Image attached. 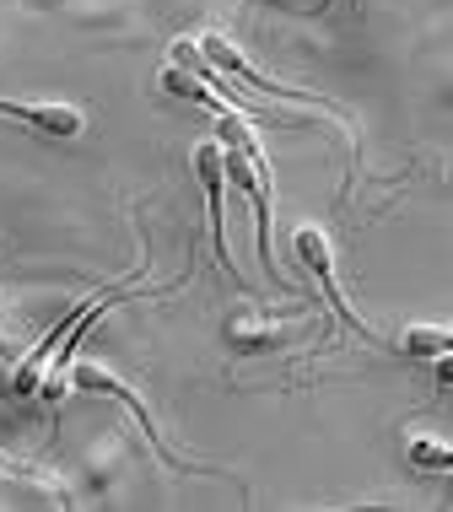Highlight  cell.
I'll list each match as a JSON object with an SVG mask.
<instances>
[{
  "label": "cell",
  "mask_w": 453,
  "mask_h": 512,
  "mask_svg": "<svg viewBox=\"0 0 453 512\" xmlns=\"http://www.w3.org/2000/svg\"><path fill=\"white\" fill-rule=\"evenodd\" d=\"M216 130H222V151H227V184L238 189V195H249L254 205V232H259V259H265L270 281H276V265H270V195H276V173H270L265 151L254 141V124L243 108H227V114H216Z\"/></svg>",
  "instance_id": "cell-1"
},
{
  "label": "cell",
  "mask_w": 453,
  "mask_h": 512,
  "mask_svg": "<svg viewBox=\"0 0 453 512\" xmlns=\"http://www.w3.org/2000/svg\"><path fill=\"white\" fill-rule=\"evenodd\" d=\"M0 469H6V475H17V480L27 475V469H22V459H11V453H6V448H0Z\"/></svg>",
  "instance_id": "cell-10"
},
{
  "label": "cell",
  "mask_w": 453,
  "mask_h": 512,
  "mask_svg": "<svg viewBox=\"0 0 453 512\" xmlns=\"http://www.w3.org/2000/svg\"><path fill=\"white\" fill-rule=\"evenodd\" d=\"M410 464L427 469V475H453V448H448L443 437L416 432V437H410Z\"/></svg>",
  "instance_id": "cell-7"
},
{
  "label": "cell",
  "mask_w": 453,
  "mask_h": 512,
  "mask_svg": "<svg viewBox=\"0 0 453 512\" xmlns=\"http://www.w3.org/2000/svg\"><path fill=\"white\" fill-rule=\"evenodd\" d=\"M0 356H17V351H11V340H6V335H0Z\"/></svg>",
  "instance_id": "cell-11"
},
{
  "label": "cell",
  "mask_w": 453,
  "mask_h": 512,
  "mask_svg": "<svg viewBox=\"0 0 453 512\" xmlns=\"http://www.w3.org/2000/svg\"><path fill=\"white\" fill-rule=\"evenodd\" d=\"M195 173H200V189H205V211H211V243H216V259H222V270H232V254H227V221H222V189H227V151H222V141L195 146Z\"/></svg>",
  "instance_id": "cell-5"
},
{
  "label": "cell",
  "mask_w": 453,
  "mask_h": 512,
  "mask_svg": "<svg viewBox=\"0 0 453 512\" xmlns=\"http://www.w3.org/2000/svg\"><path fill=\"white\" fill-rule=\"evenodd\" d=\"M292 248H297V265H308V275L324 286V302L335 308L340 324H351L356 335L373 340V329H367L362 318L351 313V302H346V292H340V281H335V243H329V232H324V227H297V232H292Z\"/></svg>",
  "instance_id": "cell-3"
},
{
  "label": "cell",
  "mask_w": 453,
  "mask_h": 512,
  "mask_svg": "<svg viewBox=\"0 0 453 512\" xmlns=\"http://www.w3.org/2000/svg\"><path fill=\"white\" fill-rule=\"evenodd\" d=\"M400 351H410V356H443V351H453V329H405L400 335Z\"/></svg>",
  "instance_id": "cell-9"
},
{
  "label": "cell",
  "mask_w": 453,
  "mask_h": 512,
  "mask_svg": "<svg viewBox=\"0 0 453 512\" xmlns=\"http://www.w3.org/2000/svg\"><path fill=\"white\" fill-rule=\"evenodd\" d=\"M227 340L238 345V351H270V345H281V324H259V318H232L227 324Z\"/></svg>",
  "instance_id": "cell-8"
},
{
  "label": "cell",
  "mask_w": 453,
  "mask_h": 512,
  "mask_svg": "<svg viewBox=\"0 0 453 512\" xmlns=\"http://www.w3.org/2000/svg\"><path fill=\"white\" fill-rule=\"evenodd\" d=\"M200 49H205V60L216 65L222 76L232 81H243V87H254V92H265V98H281V103H302V108H324V114H335V119H351L340 103H329L324 92H302V87H281V81H270L265 71H254L249 60H243V49L238 44H227L222 33H205L200 38Z\"/></svg>",
  "instance_id": "cell-2"
},
{
  "label": "cell",
  "mask_w": 453,
  "mask_h": 512,
  "mask_svg": "<svg viewBox=\"0 0 453 512\" xmlns=\"http://www.w3.org/2000/svg\"><path fill=\"white\" fill-rule=\"evenodd\" d=\"M71 383H76L81 394H108V399H119V405H125V410L135 415V421L146 426L151 448H157V453H162V459H168L173 469H189V459H178V453L168 448V437H157V421H151V410L141 405V394H135L130 383H119L114 372H103V367H92V362H76V367H71Z\"/></svg>",
  "instance_id": "cell-4"
},
{
  "label": "cell",
  "mask_w": 453,
  "mask_h": 512,
  "mask_svg": "<svg viewBox=\"0 0 453 512\" xmlns=\"http://www.w3.org/2000/svg\"><path fill=\"white\" fill-rule=\"evenodd\" d=\"M0 119L27 124V130L44 135V141H76V135L87 130V114H81L76 103H11V98H0Z\"/></svg>",
  "instance_id": "cell-6"
}]
</instances>
